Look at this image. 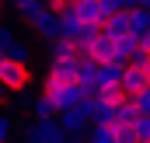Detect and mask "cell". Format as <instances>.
I'll use <instances>...</instances> for the list:
<instances>
[{"label": "cell", "instance_id": "1", "mask_svg": "<svg viewBox=\"0 0 150 143\" xmlns=\"http://www.w3.org/2000/svg\"><path fill=\"white\" fill-rule=\"evenodd\" d=\"M42 94H49V101L56 105V112H63V108H74L77 101H80V84H77V80H56V77L45 73Z\"/></svg>", "mask_w": 150, "mask_h": 143}, {"label": "cell", "instance_id": "2", "mask_svg": "<svg viewBox=\"0 0 150 143\" xmlns=\"http://www.w3.org/2000/svg\"><path fill=\"white\" fill-rule=\"evenodd\" d=\"M21 143H70L56 119H32V126L21 133Z\"/></svg>", "mask_w": 150, "mask_h": 143}, {"label": "cell", "instance_id": "3", "mask_svg": "<svg viewBox=\"0 0 150 143\" xmlns=\"http://www.w3.org/2000/svg\"><path fill=\"white\" fill-rule=\"evenodd\" d=\"M35 77L28 70V63H14V59H0V84L7 91H25Z\"/></svg>", "mask_w": 150, "mask_h": 143}, {"label": "cell", "instance_id": "4", "mask_svg": "<svg viewBox=\"0 0 150 143\" xmlns=\"http://www.w3.org/2000/svg\"><path fill=\"white\" fill-rule=\"evenodd\" d=\"M52 119H56V126L63 129V136H67L70 143H80V140H84V133H87V119H84L77 108H63V112H56Z\"/></svg>", "mask_w": 150, "mask_h": 143}, {"label": "cell", "instance_id": "5", "mask_svg": "<svg viewBox=\"0 0 150 143\" xmlns=\"http://www.w3.org/2000/svg\"><path fill=\"white\" fill-rule=\"evenodd\" d=\"M112 45H115V38L105 35V32L98 28L94 35L80 45V56H87V59H98V63H101V59H112Z\"/></svg>", "mask_w": 150, "mask_h": 143}, {"label": "cell", "instance_id": "6", "mask_svg": "<svg viewBox=\"0 0 150 143\" xmlns=\"http://www.w3.org/2000/svg\"><path fill=\"white\" fill-rule=\"evenodd\" d=\"M28 25L35 28V35L42 38V42H56V38H59V14H56V11H49V7H45L38 18H32Z\"/></svg>", "mask_w": 150, "mask_h": 143}, {"label": "cell", "instance_id": "7", "mask_svg": "<svg viewBox=\"0 0 150 143\" xmlns=\"http://www.w3.org/2000/svg\"><path fill=\"white\" fill-rule=\"evenodd\" d=\"M80 56V49H77V42H70V38H56V42H49V52H45V67L49 63H56V59H77Z\"/></svg>", "mask_w": 150, "mask_h": 143}, {"label": "cell", "instance_id": "8", "mask_svg": "<svg viewBox=\"0 0 150 143\" xmlns=\"http://www.w3.org/2000/svg\"><path fill=\"white\" fill-rule=\"evenodd\" d=\"M147 84H150V73L147 70H136V67H126V70H122V80H119L122 94H129V98H133L140 87H147Z\"/></svg>", "mask_w": 150, "mask_h": 143}, {"label": "cell", "instance_id": "9", "mask_svg": "<svg viewBox=\"0 0 150 143\" xmlns=\"http://www.w3.org/2000/svg\"><path fill=\"white\" fill-rule=\"evenodd\" d=\"M74 7H77V14H80V21H94V25H105V18H108V11L101 7V0H77Z\"/></svg>", "mask_w": 150, "mask_h": 143}, {"label": "cell", "instance_id": "10", "mask_svg": "<svg viewBox=\"0 0 150 143\" xmlns=\"http://www.w3.org/2000/svg\"><path fill=\"white\" fill-rule=\"evenodd\" d=\"M126 11H129V7H126ZM126 11H115V14L105 18V25H101V32H105V35H112V38L129 35V14H126Z\"/></svg>", "mask_w": 150, "mask_h": 143}, {"label": "cell", "instance_id": "11", "mask_svg": "<svg viewBox=\"0 0 150 143\" xmlns=\"http://www.w3.org/2000/svg\"><path fill=\"white\" fill-rule=\"evenodd\" d=\"M4 59H14V63H32V45L25 42V38H11L7 45H4Z\"/></svg>", "mask_w": 150, "mask_h": 143}, {"label": "cell", "instance_id": "12", "mask_svg": "<svg viewBox=\"0 0 150 143\" xmlns=\"http://www.w3.org/2000/svg\"><path fill=\"white\" fill-rule=\"evenodd\" d=\"M136 49H140V38L133 35V32H129V35H119V38H115V45H112V59L126 63V59H129Z\"/></svg>", "mask_w": 150, "mask_h": 143}, {"label": "cell", "instance_id": "13", "mask_svg": "<svg viewBox=\"0 0 150 143\" xmlns=\"http://www.w3.org/2000/svg\"><path fill=\"white\" fill-rule=\"evenodd\" d=\"M122 70H126V63H119V59H101V63H98V84H119V80H122Z\"/></svg>", "mask_w": 150, "mask_h": 143}, {"label": "cell", "instance_id": "14", "mask_svg": "<svg viewBox=\"0 0 150 143\" xmlns=\"http://www.w3.org/2000/svg\"><path fill=\"white\" fill-rule=\"evenodd\" d=\"M126 14H129V32L136 38L143 35V32H150V11L147 7H129Z\"/></svg>", "mask_w": 150, "mask_h": 143}, {"label": "cell", "instance_id": "15", "mask_svg": "<svg viewBox=\"0 0 150 143\" xmlns=\"http://www.w3.org/2000/svg\"><path fill=\"white\" fill-rule=\"evenodd\" d=\"M11 7H14V14H21L25 21H32V18H38L49 4L45 0H11Z\"/></svg>", "mask_w": 150, "mask_h": 143}, {"label": "cell", "instance_id": "16", "mask_svg": "<svg viewBox=\"0 0 150 143\" xmlns=\"http://www.w3.org/2000/svg\"><path fill=\"white\" fill-rule=\"evenodd\" d=\"M112 115H115V122H129V126H133V122L140 119V108H136V101L126 94V98H122V101L112 108Z\"/></svg>", "mask_w": 150, "mask_h": 143}, {"label": "cell", "instance_id": "17", "mask_svg": "<svg viewBox=\"0 0 150 143\" xmlns=\"http://www.w3.org/2000/svg\"><path fill=\"white\" fill-rule=\"evenodd\" d=\"M80 59V56H77ZM77 59H56V63H49V77H56V80H74L77 77Z\"/></svg>", "mask_w": 150, "mask_h": 143}, {"label": "cell", "instance_id": "18", "mask_svg": "<svg viewBox=\"0 0 150 143\" xmlns=\"http://www.w3.org/2000/svg\"><path fill=\"white\" fill-rule=\"evenodd\" d=\"M115 115H112V105H101L98 98H94V108H91V115H87V126H112Z\"/></svg>", "mask_w": 150, "mask_h": 143}, {"label": "cell", "instance_id": "19", "mask_svg": "<svg viewBox=\"0 0 150 143\" xmlns=\"http://www.w3.org/2000/svg\"><path fill=\"white\" fill-rule=\"evenodd\" d=\"M94 98H98L101 105H112V108H115L119 101H122V98H126V94H122V87H119V84H98Z\"/></svg>", "mask_w": 150, "mask_h": 143}, {"label": "cell", "instance_id": "20", "mask_svg": "<svg viewBox=\"0 0 150 143\" xmlns=\"http://www.w3.org/2000/svg\"><path fill=\"white\" fill-rule=\"evenodd\" d=\"M28 112H32V119H52L56 115V105L49 101V94H42V98H32L28 101Z\"/></svg>", "mask_w": 150, "mask_h": 143}, {"label": "cell", "instance_id": "21", "mask_svg": "<svg viewBox=\"0 0 150 143\" xmlns=\"http://www.w3.org/2000/svg\"><path fill=\"white\" fill-rule=\"evenodd\" d=\"M80 143H119V140H115L112 126H87V133H84Z\"/></svg>", "mask_w": 150, "mask_h": 143}, {"label": "cell", "instance_id": "22", "mask_svg": "<svg viewBox=\"0 0 150 143\" xmlns=\"http://www.w3.org/2000/svg\"><path fill=\"white\" fill-rule=\"evenodd\" d=\"M112 133L119 143H136V133H133V126L129 122H112Z\"/></svg>", "mask_w": 150, "mask_h": 143}, {"label": "cell", "instance_id": "23", "mask_svg": "<svg viewBox=\"0 0 150 143\" xmlns=\"http://www.w3.org/2000/svg\"><path fill=\"white\" fill-rule=\"evenodd\" d=\"M133 133H136V143H150V115H140L133 122Z\"/></svg>", "mask_w": 150, "mask_h": 143}, {"label": "cell", "instance_id": "24", "mask_svg": "<svg viewBox=\"0 0 150 143\" xmlns=\"http://www.w3.org/2000/svg\"><path fill=\"white\" fill-rule=\"evenodd\" d=\"M11 140H14V119H11V112H0V143Z\"/></svg>", "mask_w": 150, "mask_h": 143}, {"label": "cell", "instance_id": "25", "mask_svg": "<svg viewBox=\"0 0 150 143\" xmlns=\"http://www.w3.org/2000/svg\"><path fill=\"white\" fill-rule=\"evenodd\" d=\"M126 67H136V70H147L150 73V52H143V49H136L129 59H126Z\"/></svg>", "mask_w": 150, "mask_h": 143}, {"label": "cell", "instance_id": "26", "mask_svg": "<svg viewBox=\"0 0 150 143\" xmlns=\"http://www.w3.org/2000/svg\"><path fill=\"white\" fill-rule=\"evenodd\" d=\"M133 101H136V108H140V115H150V84L133 94Z\"/></svg>", "mask_w": 150, "mask_h": 143}, {"label": "cell", "instance_id": "27", "mask_svg": "<svg viewBox=\"0 0 150 143\" xmlns=\"http://www.w3.org/2000/svg\"><path fill=\"white\" fill-rule=\"evenodd\" d=\"M101 7L108 14H115V11H126V0H101Z\"/></svg>", "mask_w": 150, "mask_h": 143}, {"label": "cell", "instance_id": "28", "mask_svg": "<svg viewBox=\"0 0 150 143\" xmlns=\"http://www.w3.org/2000/svg\"><path fill=\"white\" fill-rule=\"evenodd\" d=\"M140 49H143V52H150V32H143V35H140Z\"/></svg>", "mask_w": 150, "mask_h": 143}, {"label": "cell", "instance_id": "29", "mask_svg": "<svg viewBox=\"0 0 150 143\" xmlns=\"http://www.w3.org/2000/svg\"><path fill=\"white\" fill-rule=\"evenodd\" d=\"M7 94H11V91H7V87L0 84V101H7Z\"/></svg>", "mask_w": 150, "mask_h": 143}, {"label": "cell", "instance_id": "30", "mask_svg": "<svg viewBox=\"0 0 150 143\" xmlns=\"http://www.w3.org/2000/svg\"><path fill=\"white\" fill-rule=\"evenodd\" d=\"M140 4H143V0H126V7H140Z\"/></svg>", "mask_w": 150, "mask_h": 143}, {"label": "cell", "instance_id": "31", "mask_svg": "<svg viewBox=\"0 0 150 143\" xmlns=\"http://www.w3.org/2000/svg\"><path fill=\"white\" fill-rule=\"evenodd\" d=\"M140 7H147V11H150V0H143V4H140Z\"/></svg>", "mask_w": 150, "mask_h": 143}, {"label": "cell", "instance_id": "32", "mask_svg": "<svg viewBox=\"0 0 150 143\" xmlns=\"http://www.w3.org/2000/svg\"><path fill=\"white\" fill-rule=\"evenodd\" d=\"M0 7H4V0H0Z\"/></svg>", "mask_w": 150, "mask_h": 143}]
</instances>
